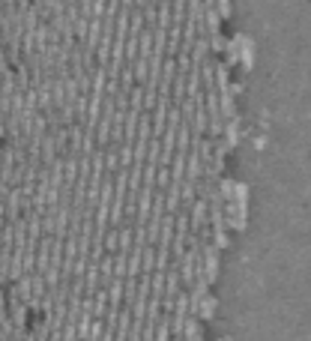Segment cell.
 I'll use <instances>...</instances> for the list:
<instances>
[{"label": "cell", "mask_w": 311, "mask_h": 341, "mask_svg": "<svg viewBox=\"0 0 311 341\" xmlns=\"http://www.w3.org/2000/svg\"><path fill=\"white\" fill-rule=\"evenodd\" d=\"M242 90H245V84H242V81H234V84H230V93H234V96H240Z\"/></svg>", "instance_id": "cell-7"}, {"label": "cell", "mask_w": 311, "mask_h": 341, "mask_svg": "<svg viewBox=\"0 0 311 341\" xmlns=\"http://www.w3.org/2000/svg\"><path fill=\"white\" fill-rule=\"evenodd\" d=\"M225 45H227V39L222 36V30H219V33H209V51L212 54H222Z\"/></svg>", "instance_id": "cell-4"}, {"label": "cell", "mask_w": 311, "mask_h": 341, "mask_svg": "<svg viewBox=\"0 0 311 341\" xmlns=\"http://www.w3.org/2000/svg\"><path fill=\"white\" fill-rule=\"evenodd\" d=\"M227 201H240V204H248V186H245V183H237V186H234V195H230Z\"/></svg>", "instance_id": "cell-5"}, {"label": "cell", "mask_w": 311, "mask_h": 341, "mask_svg": "<svg viewBox=\"0 0 311 341\" xmlns=\"http://www.w3.org/2000/svg\"><path fill=\"white\" fill-rule=\"evenodd\" d=\"M212 242H216L219 252H222V249H230V234H227V231H212Z\"/></svg>", "instance_id": "cell-6"}, {"label": "cell", "mask_w": 311, "mask_h": 341, "mask_svg": "<svg viewBox=\"0 0 311 341\" xmlns=\"http://www.w3.org/2000/svg\"><path fill=\"white\" fill-rule=\"evenodd\" d=\"M120 168V153H117V141H111L105 147V170H117Z\"/></svg>", "instance_id": "cell-3"}, {"label": "cell", "mask_w": 311, "mask_h": 341, "mask_svg": "<svg viewBox=\"0 0 311 341\" xmlns=\"http://www.w3.org/2000/svg\"><path fill=\"white\" fill-rule=\"evenodd\" d=\"M183 338H204V326H201V320L195 317V314H189L186 317V324H183Z\"/></svg>", "instance_id": "cell-2"}, {"label": "cell", "mask_w": 311, "mask_h": 341, "mask_svg": "<svg viewBox=\"0 0 311 341\" xmlns=\"http://www.w3.org/2000/svg\"><path fill=\"white\" fill-rule=\"evenodd\" d=\"M216 308H219V299H216V293H207L198 306H195V317L201 320V324H209L212 317H216Z\"/></svg>", "instance_id": "cell-1"}]
</instances>
